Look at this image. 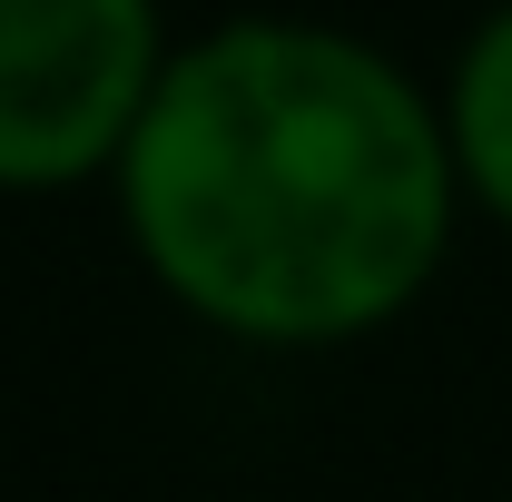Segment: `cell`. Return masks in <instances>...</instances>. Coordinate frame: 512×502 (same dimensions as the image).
<instances>
[{
    "label": "cell",
    "instance_id": "6da1fadb",
    "mask_svg": "<svg viewBox=\"0 0 512 502\" xmlns=\"http://www.w3.org/2000/svg\"><path fill=\"white\" fill-rule=\"evenodd\" d=\"M109 188L158 296L266 355L384 335L463 217L444 99L365 30L296 10L178 40Z\"/></svg>",
    "mask_w": 512,
    "mask_h": 502
},
{
    "label": "cell",
    "instance_id": "7a4b0ae2",
    "mask_svg": "<svg viewBox=\"0 0 512 502\" xmlns=\"http://www.w3.org/2000/svg\"><path fill=\"white\" fill-rule=\"evenodd\" d=\"M168 50L158 0H0V197L109 178Z\"/></svg>",
    "mask_w": 512,
    "mask_h": 502
},
{
    "label": "cell",
    "instance_id": "3957f363",
    "mask_svg": "<svg viewBox=\"0 0 512 502\" xmlns=\"http://www.w3.org/2000/svg\"><path fill=\"white\" fill-rule=\"evenodd\" d=\"M444 138H453V168H463V207L512 227V0L453 50Z\"/></svg>",
    "mask_w": 512,
    "mask_h": 502
}]
</instances>
